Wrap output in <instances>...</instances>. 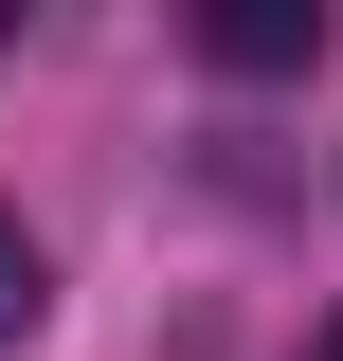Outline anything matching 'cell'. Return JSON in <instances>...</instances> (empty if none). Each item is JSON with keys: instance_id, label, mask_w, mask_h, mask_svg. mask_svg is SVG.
Returning a JSON list of instances; mask_svg holds the SVG:
<instances>
[{"instance_id": "6da1fadb", "label": "cell", "mask_w": 343, "mask_h": 361, "mask_svg": "<svg viewBox=\"0 0 343 361\" xmlns=\"http://www.w3.org/2000/svg\"><path fill=\"white\" fill-rule=\"evenodd\" d=\"M199 54L217 73H307L325 54V0H199Z\"/></svg>"}, {"instance_id": "7a4b0ae2", "label": "cell", "mask_w": 343, "mask_h": 361, "mask_svg": "<svg viewBox=\"0 0 343 361\" xmlns=\"http://www.w3.org/2000/svg\"><path fill=\"white\" fill-rule=\"evenodd\" d=\"M37 307H54V253H37L18 217H0V343H37Z\"/></svg>"}, {"instance_id": "3957f363", "label": "cell", "mask_w": 343, "mask_h": 361, "mask_svg": "<svg viewBox=\"0 0 343 361\" xmlns=\"http://www.w3.org/2000/svg\"><path fill=\"white\" fill-rule=\"evenodd\" d=\"M0 54H18V0H0Z\"/></svg>"}]
</instances>
